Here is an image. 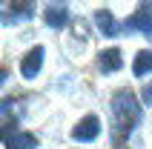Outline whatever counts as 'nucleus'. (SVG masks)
<instances>
[{
  "instance_id": "nucleus-2",
  "label": "nucleus",
  "mask_w": 152,
  "mask_h": 149,
  "mask_svg": "<svg viewBox=\"0 0 152 149\" xmlns=\"http://www.w3.org/2000/svg\"><path fill=\"white\" fill-rule=\"evenodd\" d=\"M101 135V118L98 115H83L72 126V141H80V143H89Z\"/></svg>"
},
{
  "instance_id": "nucleus-3",
  "label": "nucleus",
  "mask_w": 152,
  "mask_h": 149,
  "mask_svg": "<svg viewBox=\"0 0 152 149\" xmlns=\"http://www.w3.org/2000/svg\"><path fill=\"white\" fill-rule=\"evenodd\" d=\"M3 149H37V138L17 129H3Z\"/></svg>"
},
{
  "instance_id": "nucleus-8",
  "label": "nucleus",
  "mask_w": 152,
  "mask_h": 149,
  "mask_svg": "<svg viewBox=\"0 0 152 149\" xmlns=\"http://www.w3.org/2000/svg\"><path fill=\"white\" fill-rule=\"evenodd\" d=\"M95 23H98V29L103 32V37H115V34L121 32V26H118V20L106 12V9H101L98 15H95Z\"/></svg>"
},
{
  "instance_id": "nucleus-6",
  "label": "nucleus",
  "mask_w": 152,
  "mask_h": 149,
  "mask_svg": "<svg viewBox=\"0 0 152 149\" xmlns=\"http://www.w3.org/2000/svg\"><path fill=\"white\" fill-rule=\"evenodd\" d=\"M129 29H138V32H144V34H149V37H152V3H144V6L132 15Z\"/></svg>"
},
{
  "instance_id": "nucleus-5",
  "label": "nucleus",
  "mask_w": 152,
  "mask_h": 149,
  "mask_svg": "<svg viewBox=\"0 0 152 149\" xmlns=\"http://www.w3.org/2000/svg\"><path fill=\"white\" fill-rule=\"evenodd\" d=\"M43 20H46V26H52V29H63V26L69 23V6H63V3L46 6L43 9Z\"/></svg>"
},
{
  "instance_id": "nucleus-1",
  "label": "nucleus",
  "mask_w": 152,
  "mask_h": 149,
  "mask_svg": "<svg viewBox=\"0 0 152 149\" xmlns=\"http://www.w3.org/2000/svg\"><path fill=\"white\" fill-rule=\"evenodd\" d=\"M141 123V106L132 89H121L112 98V146H124L132 129Z\"/></svg>"
},
{
  "instance_id": "nucleus-9",
  "label": "nucleus",
  "mask_w": 152,
  "mask_h": 149,
  "mask_svg": "<svg viewBox=\"0 0 152 149\" xmlns=\"http://www.w3.org/2000/svg\"><path fill=\"white\" fill-rule=\"evenodd\" d=\"M132 72H135V77H144V74L152 72V49H144V52H138V55H135Z\"/></svg>"
},
{
  "instance_id": "nucleus-7",
  "label": "nucleus",
  "mask_w": 152,
  "mask_h": 149,
  "mask_svg": "<svg viewBox=\"0 0 152 149\" xmlns=\"http://www.w3.org/2000/svg\"><path fill=\"white\" fill-rule=\"evenodd\" d=\"M121 49H103L101 55H98V69H101V72H118L121 69Z\"/></svg>"
},
{
  "instance_id": "nucleus-4",
  "label": "nucleus",
  "mask_w": 152,
  "mask_h": 149,
  "mask_svg": "<svg viewBox=\"0 0 152 149\" xmlns=\"http://www.w3.org/2000/svg\"><path fill=\"white\" fill-rule=\"evenodd\" d=\"M43 58H46V49L43 46H34L29 55L23 58V63H20V74H23L26 80H32V77H37V72H40V63Z\"/></svg>"
},
{
  "instance_id": "nucleus-10",
  "label": "nucleus",
  "mask_w": 152,
  "mask_h": 149,
  "mask_svg": "<svg viewBox=\"0 0 152 149\" xmlns=\"http://www.w3.org/2000/svg\"><path fill=\"white\" fill-rule=\"evenodd\" d=\"M141 98H144V103H152V80L141 89Z\"/></svg>"
}]
</instances>
